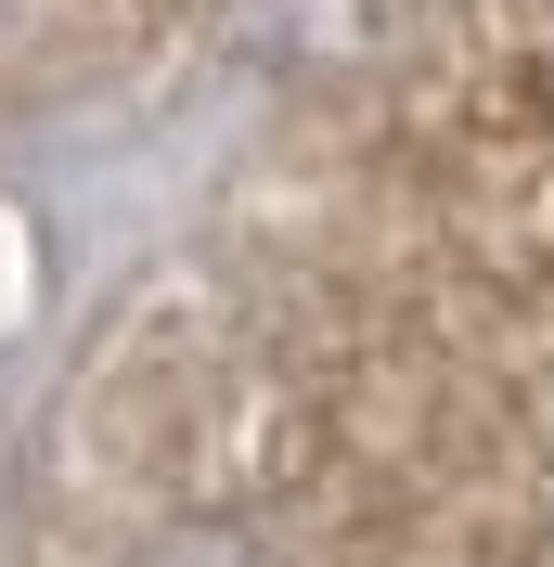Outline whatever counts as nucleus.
Segmentation results:
<instances>
[{
	"mask_svg": "<svg viewBox=\"0 0 554 567\" xmlns=\"http://www.w3.org/2000/svg\"><path fill=\"white\" fill-rule=\"evenodd\" d=\"M130 567H271L258 542H233V529H181V542H142Z\"/></svg>",
	"mask_w": 554,
	"mask_h": 567,
	"instance_id": "f257e3e1",
	"label": "nucleus"
}]
</instances>
